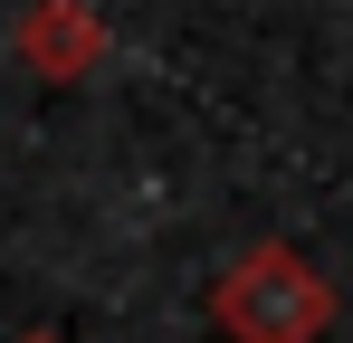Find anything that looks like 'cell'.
Wrapping results in <instances>:
<instances>
[{
	"instance_id": "7a4b0ae2",
	"label": "cell",
	"mask_w": 353,
	"mask_h": 343,
	"mask_svg": "<svg viewBox=\"0 0 353 343\" xmlns=\"http://www.w3.org/2000/svg\"><path fill=\"white\" fill-rule=\"evenodd\" d=\"M10 48H19L29 76L77 86V76H96V67H105V19H96L86 0H29V10H19V29H10Z\"/></svg>"
},
{
	"instance_id": "3957f363",
	"label": "cell",
	"mask_w": 353,
	"mask_h": 343,
	"mask_svg": "<svg viewBox=\"0 0 353 343\" xmlns=\"http://www.w3.org/2000/svg\"><path fill=\"white\" fill-rule=\"evenodd\" d=\"M19 343H58V334H19Z\"/></svg>"
},
{
	"instance_id": "6da1fadb",
	"label": "cell",
	"mask_w": 353,
	"mask_h": 343,
	"mask_svg": "<svg viewBox=\"0 0 353 343\" xmlns=\"http://www.w3.org/2000/svg\"><path fill=\"white\" fill-rule=\"evenodd\" d=\"M210 324L230 343H325L334 324V277L296 248V238H258L210 277Z\"/></svg>"
}]
</instances>
